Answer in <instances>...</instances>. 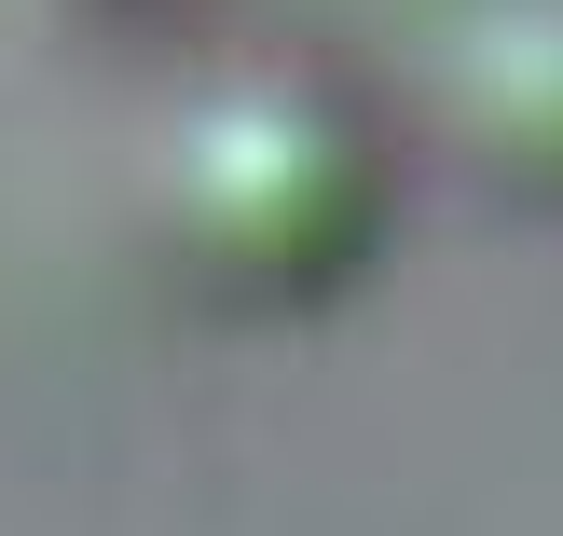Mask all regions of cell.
<instances>
[{
  "mask_svg": "<svg viewBox=\"0 0 563 536\" xmlns=\"http://www.w3.org/2000/svg\"><path fill=\"white\" fill-rule=\"evenodd\" d=\"M165 248L207 275L220 303H330L385 234V179L357 124L302 83H220L165 138Z\"/></svg>",
  "mask_w": 563,
  "mask_h": 536,
  "instance_id": "cell-1",
  "label": "cell"
}]
</instances>
